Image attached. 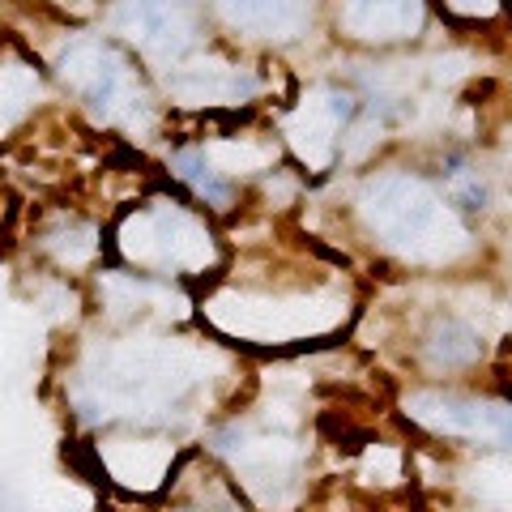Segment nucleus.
Here are the masks:
<instances>
[{"label":"nucleus","mask_w":512,"mask_h":512,"mask_svg":"<svg viewBox=\"0 0 512 512\" xmlns=\"http://www.w3.org/2000/svg\"><path fill=\"white\" fill-rule=\"evenodd\" d=\"M359 214L384 248L414 265H448L470 248L453 201L410 171L372 175L359 192Z\"/></svg>","instance_id":"nucleus-1"},{"label":"nucleus","mask_w":512,"mask_h":512,"mask_svg":"<svg viewBox=\"0 0 512 512\" xmlns=\"http://www.w3.org/2000/svg\"><path fill=\"white\" fill-rule=\"evenodd\" d=\"M205 316L231 338L256 346H282L299 338H320L346 320V303L338 295H252L222 291L205 299Z\"/></svg>","instance_id":"nucleus-2"},{"label":"nucleus","mask_w":512,"mask_h":512,"mask_svg":"<svg viewBox=\"0 0 512 512\" xmlns=\"http://www.w3.org/2000/svg\"><path fill=\"white\" fill-rule=\"evenodd\" d=\"M120 252H124V261L150 269L158 278L205 274L218 261L210 227L175 201L141 205L120 227Z\"/></svg>","instance_id":"nucleus-3"},{"label":"nucleus","mask_w":512,"mask_h":512,"mask_svg":"<svg viewBox=\"0 0 512 512\" xmlns=\"http://www.w3.org/2000/svg\"><path fill=\"white\" fill-rule=\"evenodd\" d=\"M60 77L69 82L82 103L99 116L103 124H128L150 116V99L137 82V69L128 64L111 43L99 39H73L60 56Z\"/></svg>","instance_id":"nucleus-4"},{"label":"nucleus","mask_w":512,"mask_h":512,"mask_svg":"<svg viewBox=\"0 0 512 512\" xmlns=\"http://www.w3.org/2000/svg\"><path fill=\"white\" fill-rule=\"evenodd\" d=\"M406 414L410 423H419L440 440H466L512 453V402L470 393H410Z\"/></svg>","instance_id":"nucleus-5"},{"label":"nucleus","mask_w":512,"mask_h":512,"mask_svg":"<svg viewBox=\"0 0 512 512\" xmlns=\"http://www.w3.org/2000/svg\"><path fill=\"white\" fill-rule=\"evenodd\" d=\"M350 120H355V99L346 90L320 86L286 116V141L308 171H325L338 158V141Z\"/></svg>","instance_id":"nucleus-6"},{"label":"nucleus","mask_w":512,"mask_h":512,"mask_svg":"<svg viewBox=\"0 0 512 512\" xmlns=\"http://www.w3.org/2000/svg\"><path fill=\"white\" fill-rule=\"evenodd\" d=\"M116 30L133 39L146 56L171 64H180V56L197 39V22H192V9L184 0H120Z\"/></svg>","instance_id":"nucleus-7"},{"label":"nucleus","mask_w":512,"mask_h":512,"mask_svg":"<svg viewBox=\"0 0 512 512\" xmlns=\"http://www.w3.org/2000/svg\"><path fill=\"white\" fill-rule=\"evenodd\" d=\"M338 26L359 43H402L423 30V0H342Z\"/></svg>","instance_id":"nucleus-8"},{"label":"nucleus","mask_w":512,"mask_h":512,"mask_svg":"<svg viewBox=\"0 0 512 512\" xmlns=\"http://www.w3.org/2000/svg\"><path fill=\"white\" fill-rule=\"evenodd\" d=\"M167 90L188 107H205V103H244L256 94V77L235 64H218V60H192V64H175L167 77Z\"/></svg>","instance_id":"nucleus-9"},{"label":"nucleus","mask_w":512,"mask_h":512,"mask_svg":"<svg viewBox=\"0 0 512 512\" xmlns=\"http://www.w3.org/2000/svg\"><path fill=\"white\" fill-rule=\"evenodd\" d=\"M214 9L252 39H299L312 22L308 0H214Z\"/></svg>","instance_id":"nucleus-10"},{"label":"nucleus","mask_w":512,"mask_h":512,"mask_svg":"<svg viewBox=\"0 0 512 512\" xmlns=\"http://www.w3.org/2000/svg\"><path fill=\"white\" fill-rule=\"evenodd\" d=\"M99 457L116 483L137 487V491H154V487H163V478H171L175 444H167V440H107L99 448Z\"/></svg>","instance_id":"nucleus-11"},{"label":"nucleus","mask_w":512,"mask_h":512,"mask_svg":"<svg viewBox=\"0 0 512 512\" xmlns=\"http://www.w3.org/2000/svg\"><path fill=\"white\" fill-rule=\"evenodd\" d=\"M419 355L431 372H466L483 359V338L470 320L461 316H436L419 342Z\"/></svg>","instance_id":"nucleus-12"},{"label":"nucleus","mask_w":512,"mask_h":512,"mask_svg":"<svg viewBox=\"0 0 512 512\" xmlns=\"http://www.w3.org/2000/svg\"><path fill=\"white\" fill-rule=\"evenodd\" d=\"M171 175H175V180H184L205 205H210V210H227V205H231L227 175L210 163V154H205V150H175L171 154Z\"/></svg>","instance_id":"nucleus-13"},{"label":"nucleus","mask_w":512,"mask_h":512,"mask_svg":"<svg viewBox=\"0 0 512 512\" xmlns=\"http://www.w3.org/2000/svg\"><path fill=\"white\" fill-rule=\"evenodd\" d=\"M167 512H244V504L231 495V487H218L214 500H188V504H171Z\"/></svg>","instance_id":"nucleus-14"},{"label":"nucleus","mask_w":512,"mask_h":512,"mask_svg":"<svg viewBox=\"0 0 512 512\" xmlns=\"http://www.w3.org/2000/svg\"><path fill=\"white\" fill-rule=\"evenodd\" d=\"M448 9L457 13V18H495V13H500V0H444Z\"/></svg>","instance_id":"nucleus-15"}]
</instances>
